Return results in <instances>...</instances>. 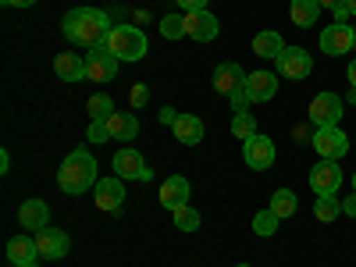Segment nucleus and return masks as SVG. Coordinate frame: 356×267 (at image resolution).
Wrapping results in <instances>:
<instances>
[{
	"mask_svg": "<svg viewBox=\"0 0 356 267\" xmlns=\"http://www.w3.org/2000/svg\"><path fill=\"white\" fill-rule=\"evenodd\" d=\"M111 18L107 11L100 8H72L65 18H61V33L72 47H86V50H93V47H104L107 36H111Z\"/></svg>",
	"mask_w": 356,
	"mask_h": 267,
	"instance_id": "1",
	"label": "nucleus"
},
{
	"mask_svg": "<svg viewBox=\"0 0 356 267\" xmlns=\"http://www.w3.org/2000/svg\"><path fill=\"white\" fill-rule=\"evenodd\" d=\"M97 182H100L97 178V157L89 150H72L65 157V164L57 168V186H61V193H68V196H82Z\"/></svg>",
	"mask_w": 356,
	"mask_h": 267,
	"instance_id": "2",
	"label": "nucleus"
},
{
	"mask_svg": "<svg viewBox=\"0 0 356 267\" xmlns=\"http://www.w3.org/2000/svg\"><path fill=\"white\" fill-rule=\"evenodd\" d=\"M104 47L118 57V61H143L146 50H150V43H146V33H143L139 25H114Z\"/></svg>",
	"mask_w": 356,
	"mask_h": 267,
	"instance_id": "3",
	"label": "nucleus"
},
{
	"mask_svg": "<svg viewBox=\"0 0 356 267\" xmlns=\"http://www.w3.org/2000/svg\"><path fill=\"white\" fill-rule=\"evenodd\" d=\"M310 146L321 154V161H342V157L349 154V136H346L339 125L314 129V132H310Z\"/></svg>",
	"mask_w": 356,
	"mask_h": 267,
	"instance_id": "4",
	"label": "nucleus"
},
{
	"mask_svg": "<svg viewBox=\"0 0 356 267\" xmlns=\"http://www.w3.org/2000/svg\"><path fill=\"white\" fill-rule=\"evenodd\" d=\"M111 168H114V175L118 178H129V182H150L154 178V168L143 161V154L139 150H132V146H125V150H118L114 154V161H111Z\"/></svg>",
	"mask_w": 356,
	"mask_h": 267,
	"instance_id": "5",
	"label": "nucleus"
},
{
	"mask_svg": "<svg viewBox=\"0 0 356 267\" xmlns=\"http://www.w3.org/2000/svg\"><path fill=\"white\" fill-rule=\"evenodd\" d=\"M342 114H346V107H342V97L339 93H328V89H324V93H317L310 100V122H314V129L339 125Z\"/></svg>",
	"mask_w": 356,
	"mask_h": 267,
	"instance_id": "6",
	"label": "nucleus"
},
{
	"mask_svg": "<svg viewBox=\"0 0 356 267\" xmlns=\"http://www.w3.org/2000/svg\"><path fill=\"white\" fill-rule=\"evenodd\" d=\"M118 57L107 50V47H93L86 54V82H111L118 79Z\"/></svg>",
	"mask_w": 356,
	"mask_h": 267,
	"instance_id": "7",
	"label": "nucleus"
},
{
	"mask_svg": "<svg viewBox=\"0 0 356 267\" xmlns=\"http://www.w3.org/2000/svg\"><path fill=\"white\" fill-rule=\"evenodd\" d=\"M93 203L100 207L104 214H118L125 207V178H100L93 186Z\"/></svg>",
	"mask_w": 356,
	"mask_h": 267,
	"instance_id": "8",
	"label": "nucleus"
},
{
	"mask_svg": "<svg viewBox=\"0 0 356 267\" xmlns=\"http://www.w3.org/2000/svg\"><path fill=\"white\" fill-rule=\"evenodd\" d=\"M310 189L317 196H335L342 189V168L339 161H321L310 168Z\"/></svg>",
	"mask_w": 356,
	"mask_h": 267,
	"instance_id": "9",
	"label": "nucleus"
},
{
	"mask_svg": "<svg viewBox=\"0 0 356 267\" xmlns=\"http://www.w3.org/2000/svg\"><path fill=\"white\" fill-rule=\"evenodd\" d=\"M353 40H356V29L346 25V22H332L328 29L321 33V50L328 57H342L353 50Z\"/></svg>",
	"mask_w": 356,
	"mask_h": 267,
	"instance_id": "10",
	"label": "nucleus"
},
{
	"mask_svg": "<svg viewBox=\"0 0 356 267\" xmlns=\"http://www.w3.org/2000/svg\"><path fill=\"white\" fill-rule=\"evenodd\" d=\"M314 72V57L303 47H285L278 54V75L282 79H307Z\"/></svg>",
	"mask_w": 356,
	"mask_h": 267,
	"instance_id": "11",
	"label": "nucleus"
},
{
	"mask_svg": "<svg viewBox=\"0 0 356 267\" xmlns=\"http://www.w3.org/2000/svg\"><path fill=\"white\" fill-rule=\"evenodd\" d=\"M36 246H40V260H65L72 250V239L61 228H43L36 232Z\"/></svg>",
	"mask_w": 356,
	"mask_h": 267,
	"instance_id": "12",
	"label": "nucleus"
},
{
	"mask_svg": "<svg viewBox=\"0 0 356 267\" xmlns=\"http://www.w3.org/2000/svg\"><path fill=\"white\" fill-rule=\"evenodd\" d=\"M221 33V22L211 11H186V36H193L196 43H211Z\"/></svg>",
	"mask_w": 356,
	"mask_h": 267,
	"instance_id": "13",
	"label": "nucleus"
},
{
	"mask_svg": "<svg viewBox=\"0 0 356 267\" xmlns=\"http://www.w3.org/2000/svg\"><path fill=\"white\" fill-rule=\"evenodd\" d=\"M243 161L253 168V171H267L275 164V143L267 136H253L243 143Z\"/></svg>",
	"mask_w": 356,
	"mask_h": 267,
	"instance_id": "14",
	"label": "nucleus"
},
{
	"mask_svg": "<svg viewBox=\"0 0 356 267\" xmlns=\"http://www.w3.org/2000/svg\"><path fill=\"white\" fill-rule=\"evenodd\" d=\"M189 193H193L189 178L186 175H171V178H164V186H161V207L164 211H178V207L189 203Z\"/></svg>",
	"mask_w": 356,
	"mask_h": 267,
	"instance_id": "15",
	"label": "nucleus"
},
{
	"mask_svg": "<svg viewBox=\"0 0 356 267\" xmlns=\"http://www.w3.org/2000/svg\"><path fill=\"white\" fill-rule=\"evenodd\" d=\"M18 225H22L25 232H43V228H50V207H47L43 200H25V203L18 207Z\"/></svg>",
	"mask_w": 356,
	"mask_h": 267,
	"instance_id": "16",
	"label": "nucleus"
},
{
	"mask_svg": "<svg viewBox=\"0 0 356 267\" xmlns=\"http://www.w3.org/2000/svg\"><path fill=\"white\" fill-rule=\"evenodd\" d=\"M107 132H111V139H118V143H132V139L139 136V114H136V111H114V114L107 118Z\"/></svg>",
	"mask_w": 356,
	"mask_h": 267,
	"instance_id": "17",
	"label": "nucleus"
},
{
	"mask_svg": "<svg viewBox=\"0 0 356 267\" xmlns=\"http://www.w3.org/2000/svg\"><path fill=\"white\" fill-rule=\"evenodd\" d=\"M246 79H250V75H246L239 65H235V61H225V65L214 68V89H218L221 97H232L235 89H243Z\"/></svg>",
	"mask_w": 356,
	"mask_h": 267,
	"instance_id": "18",
	"label": "nucleus"
},
{
	"mask_svg": "<svg viewBox=\"0 0 356 267\" xmlns=\"http://www.w3.org/2000/svg\"><path fill=\"white\" fill-rule=\"evenodd\" d=\"M54 72L61 82H86V57H79L75 50H65L54 57Z\"/></svg>",
	"mask_w": 356,
	"mask_h": 267,
	"instance_id": "19",
	"label": "nucleus"
},
{
	"mask_svg": "<svg viewBox=\"0 0 356 267\" xmlns=\"http://www.w3.org/2000/svg\"><path fill=\"white\" fill-rule=\"evenodd\" d=\"M246 89H250L253 104H267V100H275V93H278V75L275 72H250Z\"/></svg>",
	"mask_w": 356,
	"mask_h": 267,
	"instance_id": "20",
	"label": "nucleus"
},
{
	"mask_svg": "<svg viewBox=\"0 0 356 267\" xmlns=\"http://www.w3.org/2000/svg\"><path fill=\"white\" fill-rule=\"evenodd\" d=\"M175 139L182 143V146H200L203 143V122L196 114H178V122L171 125Z\"/></svg>",
	"mask_w": 356,
	"mask_h": 267,
	"instance_id": "21",
	"label": "nucleus"
},
{
	"mask_svg": "<svg viewBox=\"0 0 356 267\" xmlns=\"http://www.w3.org/2000/svg\"><path fill=\"white\" fill-rule=\"evenodd\" d=\"M8 260H11L15 267H22V264H36V260H40V246H36V239L15 235V239L8 243Z\"/></svg>",
	"mask_w": 356,
	"mask_h": 267,
	"instance_id": "22",
	"label": "nucleus"
},
{
	"mask_svg": "<svg viewBox=\"0 0 356 267\" xmlns=\"http://www.w3.org/2000/svg\"><path fill=\"white\" fill-rule=\"evenodd\" d=\"M282 50H285V40H282V33H275V29H264V33L253 36V54L267 57V61H278Z\"/></svg>",
	"mask_w": 356,
	"mask_h": 267,
	"instance_id": "23",
	"label": "nucleus"
},
{
	"mask_svg": "<svg viewBox=\"0 0 356 267\" xmlns=\"http://www.w3.org/2000/svg\"><path fill=\"white\" fill-rule=\"evenodd\" d=\"M317 15H321L317 0H292V4H289V18H292L296 29H310L317 22Z\"/></svg>",
	"mask_w": 356,
	"mask_h": 267,
	"instance_id": "24",
	"label": "nucleus"
},
{
	"mask_svg": "<svg viewBox=\"0 0 356 267\" xmlns=\"http://www.w3.org/2000/svg\"><path fill=\"white\" fill-rule=\"evenodd\" d=\"M271 211L285 221V218H292L296 211H300V200H296L292 189H275V193H271Z\"/></svg>",
	"mask_w": 356,
	"mask_h": 267,
	"instance_id": "25",
	"label": "nucleus"
},
{
	"mask_svg": "<svg viewBox=\"0 0 356 267\" xmlns=\"http://www.w3.org/2000/svg\"><path fill=\"white\" fill-rule=\"evenodd\" d=\"M339 214H342V200H339V196H317V200H314V218H317V221L332 225Z\"/></svg>",
	"mask_w": 356,
	"mask_h": 267,
	"instance_id": "26",
	"label": "nucleus"
},
{
	"mask_svg": "<svg viewBox=\"0 0 356 267\" xmlns=\"http://www.w3.org/2000/svg\"><path fill=\"white\" fill-rule=\"evenodd\" d=\"M157 29H161L164 40H182L186 36V15H164L157 22Z\"/></svg>",
	"mask_w": 356,
	"mask_h": 267,
	"instance_id": "27",
	"label": "nucleus"
},
{
	"mask_svg": "<svg viewBox=\"0 0 356 267\" xmlns=\"http://www.w3.org/2000/svg\"><path fill=\"white\" fill-rule=\"evenodd\" d=\"M232 136H235V139H243V143L253 139V136H257V118H253L250 111L235 114V118H232Z\"/></svg>",
	"mask_w": 356,
	"mask_h": 267,
	"instance_id": "28",
	"label": "nucleus"
},
{
	"mask_svg": "<svg viewBox=\"0 0 356 267\" xmlns=\"http://www.w3.org/2000/svg\"><path fill=\"white\" fill-rule=\"evenodd\" d=\"M171 221H175L178 232H196V228H200V214L193 211L189 203H186V207H178V211H171Z\"/></svg>",
	"mask_w": 356,
	"mask_h": 267,
	"instance_id": "29",
	"label": "nucleus"
},
{
	"mask_svg": "<svg viewBox=\"0 0 356 267\" xmlns=\"http://www.w3.org/2000/svg\"><path fill=\"white\" fill-rule=\"evenodd\" d=\"M278 221H282V218L271 211V207H267V211H260V214L253 218V232L260 235V239H267V235H275V232H278Z\"/></svg>",
	"mask_w": 356,
	"mask_h": 267,
	"instance_id": "30",
	"label": "nucleus"
},
{
	"mask_svg": "<svg viewBox=\"0 0 356 267\" xmlns=\"http://www.w3.org/2000/svg\"><path fill=\"white\" fill-rule=\"evenodd\" d=\"M111 107H114V104H111V97H104V93L89 97V104H86V111H89V118H93V122H107V118L114 114Z\"/></svg>",
	"mask_w": 356,
	"mask_h": 267,
	"instance_id": "31",
	"label": "nucleus"
},
{
	"mask_svg": "<svg viewBox=\"0 0 356 267\" xmlns=\"http://www.w3.org/2000/svg\"><path fill=\"white\" fill-rule=\"evenodd\" d=\"M228 100H232V111H235V114L250 111V104H253V97H250V89H246V86H243V89H235V93H232Z\"/></svg>",
	"mask_w": 356,
	"mask_h": 267,
	"instance_id": "32",
	"label": "nucleus"
},
{
	"mask_svg": "<svg viewBox=\"0 0 356 267\" xmlns=\"http://www.w3.org/2000/svg\"><path fill=\"white\" fill-rule=\"evenodd\" d=\"M89 143H107L111 132H107V122H89V132H86Z\"/></svg>",
	"mask_w": 356,
	"mask_h": 267,
	"instance_id": "33",
	"label": "nucleus"
},
{
	"mask_svg": "<svg viewBox=\"0 0 356 267\" xmlns=\"http://www.w3.org/2000/svg\"><path fill=\"white\" fill-rule=\"evenodd\" d=\"M146 100H150V86H143V82H139V86H132V89H129V104H132L136 111H139Z\"/></svg>",
	"mask_w": 356,
	"mask_h": 267,
	"instance_id": "34",
	"label": "nucleus"
},
{
	"mask_svg": "<svg viewBox=\"0 0 356 267\" xmlns=\"http://www.w3.org/2000/svg\"><path fill=\"white\" fill-rule=\"evenodd\" d=\"M157 122H161V125H175V122H178V111H175V107H161V111H157Z\"/></svg>",
	"mask_w": 356,
	"mask_h": 267,
	"instance_id": "35",
	"label": "nucleus"
},
{
	"mask_svg": "<svg viewBox=\"0 0 356 267\" xmlns=\"http://www.w3.org/2000/svg\"><path fill=\"white\" fill-rule=\"evenodd\" d=\"M207 4L211 0H178V8H186V11H207Z\"/></svg>",
	"mask_w": 356,
	"mask_h": 267,
	"instance_id": "36",
	"label": "nucleus"
},
{
	"mask_svg": "<svg viewBox=\"0 0 356 267\" xmlns=\"http://www.w3.org/2000/svg\"><path fill=\"white\" fill-rule=\"evenodd\" d=\"M342 214H349V218H356V193H349V196L342 200Z\"/></svg>",
	"mask_w": 356,
	"mask_h": 267,
	"instance_id": "37",
	"label": "nucleus"
},
{
	"mask_svg": "<svg viewBox=\"0 0 356 267\" xmlns=\"http://www.w3.org/2000/svg\"><path fill=\"white\" fill-rule=\"evenodd\" d=\"M0 4H4V8H33L36 0H0Z\"/></svg>",
	"mask_w": 356,
	"mask_h": 267,
	"instance_id": "38",
	"label": "nucleus"
},
{
	"mask_svg": "<svg viewBox=\"0 0 356 267\" xmlns=\"http://www.w3.org/2000/svg\"><path fill=\"white\" fill-rule=\"evenodd\" d=\"M332 15H335V22H346V18H349V4H339Z\"/></svg>",
	"mask_w": 356,
	"mask_h": 267,
	"instance_id": "39",
	"label": "nucleus"
},
{
	"mask_svg": "<svg viewBox=\"0 0 356 267\" xmlns=\"http://www.w3.org/2000/svg\"><path fill=\"white\" fill-rule=\"evenodd\" d=\"M8 168H11V154H8V150H0V171L8 175Z\"/></svg>",
	"mask_w": 356,
	"mask_h": 267,
	"instance_id": "40",
	"label": "nucleus"
},
{
	"mask_svg": "<svg viewBox=\"0 0 356 267\" xmlns=\"http://www.w3.org/2000/svg\"><path fill=\"white\" fill-rule=\"evenodd\" d=\"M317 4H321V8H328V11H335L339 4H346V0H317Z\"/></svg>",
	"mask_w": 356,
	"mask_h": 267,
	"instance_id": "41",
	"label": "nucleus"
},
{
	"mask_svg": "<svg viewBox=\"0 0 356 267\" xmlns=\"http://www.w3.org/2000/svg\"><path fill=\"white\" fill-rule=\"evenodd\" d=\"M346 75H349V82L356 86V57H353V61H349V68H346Z\"/></svg>",
	"mask_w": 356,
	"mask_h": 267,
	"instance_id": "42",
	"label": "nucleus"
},
{
	"mask_svg": "<svg viewBox=\"0 0 356 267\" xmlns=\"http://www.w3.org/2000/svg\"><path fill=\"white\" fill-rule=\"evenodd\" d=\"M346 4H349V15H356V0H346Z\"/></svg>",
	"mask_w": 356,
	"mask_h": 267,
	"instance_id": "43",
	"label": "nucleus"
},
{
	"mask_svg": "<svg viewBox=\"0 0 356 267\" xmlns=\"http://www.w3.org/2000/svg\"><path fill=\"white\" fill-rule=\"evenodd\" d=\"M349 104H356V86L349 89Z\"/></svg>",
	"mask_w": 356,
	"mask_h": 267,
	"instance_id": "44",
	"label": "nucleus"
},
{
	"mask_svg": "<svg viewBox=\"0 0 356 267\" xmlns=\"http://www.w3.org/2000/svg\"><path fill=\"white\" fill-rule=\"evenodd\" d=\"M22 267H40V264H22Z\"/></svg>",
	"mask_w": 356,
	"mask_h": 267,
	"instance_id": "45",
	"label": "nucleus"
},
{
	"mask_svg": "<svg viewBox=\"0 0 356 267\" xmlns=\"http://www.w3.org/2000/svg\"><path fill=\"white\" fill-rule=\"evenodd\" d=\"M353 193H356V175H353Z\"/></svg>",
	"mask_w": 356,
	"mask_h": 267,
	"instance_id": "46",
	"label": "nucleus"
},
{
	"mask_svg": "<svg viewBox=\"0 0 356 267\" xmlns=\"http://www.w3.org/2000/svg\"><path fill=\"white\" fill-rule=\"evenodd\" d=\"M239 267H250V264H239Z\"/></svg>",
	"mask_w": 356,
	"mask_h": 267,
	"instance_id": "47",
	"label": "nucleus"
},
{
	"mask_svg": "<svg viewBox=\"0 0 356 267\" xmlns=\"http://www.w3.org/2000/svg\"><path fill=\"white\" fill-rule=\"evenodd\" d=\"M353 50H356V40H353Z\"/></svg>",
	"mask_w": 356,
	"mask_h": 267,
	"instance_id": "48",
	"label": "nucleus"
}]
</instances>
